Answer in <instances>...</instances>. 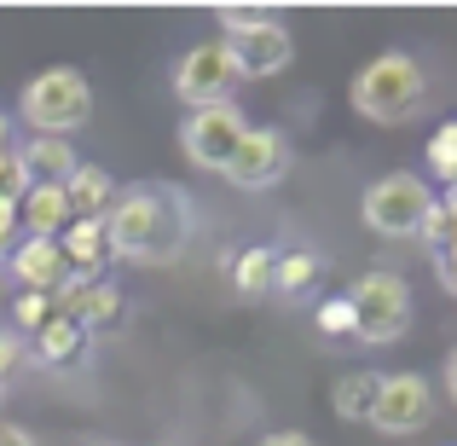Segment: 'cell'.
Listing matches in <instances>:
<instances>
[{
  "label": "cell",
  "instance_id": "14",
  "mask_svg": "<svg viewBox=\"0 0 457 446\" xmlns=\"http://www.w3.org/2000/svg\"><path fill=\"white\" fill-rule=\"evenodd\" d=\"M18 226L29 238H64V226H70V203H64V186H29L23 191V203H18Z\"/></svg>",
  "mask_w": 457,
  "mask_h": 446
},
{
  "label": "cell",
  "instance_id": "15",
  "mask_svg": "<svg viewBox=\"0 0 457 446\" xmlns=\"http://www.w3.org/2000/svg\"><path fill=\"white\" fill-rule=\"evenodd\" d=\"M64 203H70V221H104L116 203V180L104 168H76L64 180Z\"/></svg>",
  "mask_w": 457,
  "mask_h": 446
},
{
  "label": "cell",
  "instance_id": "19",
  "mask_svg": "<svg viewBox=\"0 0 457 446\" xmlns=\"http://www.w3.org/2000/svg\"><path fill=\"white\" fill-rule=\"evenodd\" d=\"M35 336H41V359H70V354L81 348V336H87V331H81L76 319H58V313H53V319H46Z\"/></svg>",
  "mask_w": 457,
  "mask_h": 446
},
{
  "label": "cell",
  "instance_id": "18",
  "mask_svg": "<svg viewBox=\"0 0 457 446\" xmlns=\"http://www.w3.org/2000/svg\"><path fill=\"white\" fill-rule=\"evenodd\" d=\"M312 279H319V256H307V249H290V256H278V267H272V284H278L284 296H302Z\"/></svg>",
  "mask_w": 457,
  "mask_h": 446
},
{
  "label": "cell",
  "instance_id": "10",
  "mask_svg": "<svg viewBox=\"0 0 457 446\" xmlns=\"http://www.w3.org/2000/svg\"><path fill=\"white\" fill-rule=\"evenodd\" d=\"M226 53H232V70H237V76H272V70L290 64L295 46H290V29H284V23L261 18L255 29L226 35Z\"/></svg>",
  "mask_w": 457,
  "mask_h": 446
},
{
  "label": "cell",
  "instance_id": "11",
  "mask_svg": "<svg viewBox=\"0 0 457 446\" xmlns=\"http://www.w3.org/2000/svg\"><path fill=\"white\" fill-rule=\"evenodd\" d=\"M12 279H23V290H35V296L64 290V284H70L64 249H58L53 238H23V244L12 249Z\"/></svg>",
  "mask_w": 457,
  "mask_h": 446
},
{
  "label": "cell",
  "instance_id": "4",
  "mask_svg": "<svg viewBox=\"0 0 457 446\" xmlns=\"http://www.w3.org/2000/svg\"><path fill=\"white\" fill-rule=\"evenodd\" d=\"M347 307H353V336L359 342H400L411 331V290L394 273H365V279L347 290Z\"/></svg>",
  "mask_w": 457,
  "mask_h": 446
},
{
  "label": "cell",
  "instance_id": "17",
  "mask_svg": "<svg viewBox=\"0 0 457 446\" xmlns=\"http://www.w3.org/2000/svg\"><path fill=\"white\" fill-rule=\"evenodd\" d=\"M272 267H278V256H272V249H244V256H237V267H232L237 290H244V296L272 290Z\"/></svg>",
  "mask_w": 457,
  "mask_h": 446
},
{
  "label": "cell",
  "instance_id": "32",
  "mask_svg": "<svg viewBox=\"0 0 457 446\" xmlns=\"http://www.w3.org/2000/svg\"><path fill=\"white\" fill-rule=\"evenodd\" d=\"M446 389H452V400H457V354L446 359Z\"/></svg>",
  "mask_w": 457,
  "mask_h": 446
},
{
  "label": "cell",
  "instance_id": "24",
  "mask_svg": "<svg viewBox=\"0 0 457 446\" xmlns=\"http://www.w3.org/2000/svg\"><path fill=\"white\" fill-rule=\"evenodd\" d=\"M23 191H29V180H23V168H18V156H0V203H23Z\"/></svg>",
  "mask_w": 457,
  "mask_h": 446
},
{
  "label": "cell",
  "instance_id": "21",
  "mask_svg": "<svg viewBox=\"0 0 457 446\" xmlns=\"http://www.w3.org/2000/svg\"><path fill=\"white\" fill-rule=\"evenodd\" d=\"M12 319H18L23 331H41V324L53 319V296H35V290H23L18 301H12Z\"/></svg>",
  "mask_w": 457,
  "mask_h": 446
},
{
  "label": "cell",
  "instance_id": "16",
  "mask_svg": "<svg viewBox=\"0 0 457 446\" xmlns=\"http://www.w3.org/2000/svg\"><path fill=\"white\" fill-rule=\"evenodd\" d=\"M370 400H377V377H370V371H347V377L336 383V394H330L336 417H347V424H365Z\"/></svg>",
  "mask_w": 457,
  "mask_h": 446
},
{
  "label": "cell",
  "instance_id": "1",
  "mask_svg": "<svg viewBox=\"0 0 457 446\" xmlns=\"http://www.w3.org/2000/svg\"><path fill=\"white\" fill-rule=\"evenodd\" d=\"M104 238L122 261H168L186 244V203L174 191H116Z\"/></svg>",
  "mask_w": 457,
  "mask_h": 446
},
{
  "label": "cell",
  "instance_id": "8",
  "mask_svg": "<svg viewBox=\"0 0 457 446\" xmlns=\"http://www.w3.org/2000/svg\"><path fill=\"white\" fill-rule=\"evenodd\" d=\"M232 81H237V70H232V53H226V41L191 46V53L179 58V70H174V93H179L186 105H197V111H209V105H226Z\"/></svg>",
  "mask_w": 457,
  "mask_h": 446
},
{
  "label": "cell",
  "instance_id": "27",
  "mask_svg": "<svg viewBox=\"0 0 457 446\" xmlns=\"http://www.w3.org/2000/svg\"><path fill=\"white\" fill-rule=\"evenodd\" d=\"M435 261H440V279H446V290L457 296V226H452V238L435 249Z\"/></svg>",
  "mask_w": 457,
  "mask_h": 446
},
{
  "label": "cell",
  "instance_id": "9",
  "mask_svg": "<svg viewBox=\"0 0 457 446\" xmlns=\"http://www.w3.org/2000/svg\"><path fill=\"white\" fill-rule=\"evenodd\" d=\"M284 168H290V146H284L278 128H249L244 146H237V156L226 163V180L244 186V191H261V186H272Z\"/></svg>",
  "mask_w": 457,
  "mask_h": 446
},
{
  "label": "cell",
  "instance_id": "3",
  "mask_svg": "<svg viewBox=\"0 0 457 446\" xmlns=\"http://www.w3.org/2000/svg\"><path fill=\"white\" fill-rule=\"evenodd\" d=\"M18 111H23V122H29L35 134H46V139L76 134V128L87 122V111H93L87 76H76V70H41V76L23 88Z\"/></svg>",
  "mask_w": 457,
  "mask_h": 446
},
{
  "label": "cell",
  "instance_id": "2",
  "mask_svg": "<svg viewBox=\"0 0 457 446\" xmlns=\"http://www.w3.org/2000/svg\"><path fill=\"white\" fill-rule=\"evenodd\" d=\"M353 105H359V116H370V122H388V128L405 122V116H417V105H423V70H417L405 53L370 58V64L353 76Z\"/></svg>",
  "mask_w": 457,
  "mask_h": 446
},
{
  "label": "cell",
  "instance_id": "6",
  "mask_svg": "<svg viewBox=\"0 0 457 446\" xmlns=\"http://www.w3.org/2000/svg\"><path fill=\"white\" fill-rule=\"evenodd\" d=\"M435 417V394L417 371H400V377H382L377 383V400H370V417L382 435H417V429Z\"/></svg>",
  "mask_w": 457,
  "mask_h": 446
},
{
  "label": "cell",
  "instance_id": "22",
  "mask_svg": "<svg viewBox=\"0 0 457 446\" xmlns=\"http://www.w3.org/2000/svg\"><path fill=\"white\" fill-rule=\"evenodd\" d=\"M319 331L330 336V342L353 336V307H347V296H336V301H324V307H319Z\"/></svg>",
  "mask_w": 457,
  "mask_h": 446
},
{
  "label": "cell",
  "instance_id": "5",
  "mask_svg": "<svg viewBox=\"0 0 457 446\" xmlns=\"http://www.w3.org/2000/svg\"><path fill=\"white\" fill-rule=\"evenodd\" d=\"M428 209H435V198H428V186L417 174H382L365 191V226L382 238H411Z\"/></svg>",
  "mask_w": 457,
  "mask_h": 446
},
{
  "label": "cell",
  "instance_id": "13",
  "mask_svg": "<svg viewBox=\"0 0 457 446\" xmlns=\"http://www.w3.org/2000/svg\"><path fill=\"white\" fill-rule=\"evenodd\" d=\"M18 168H23V180L29 186H64L70 174H76V151H70V139H46V134H35L29 146L18 151Z\"/></svg>",
  "mask_w": 457,
  "mask_h": 446
},
{
  "label": "cell",
  "instance_id": "31",
  "mask_svg": "<svg viewBox=\"0 0 457 446\" xmlns=\"http://www.w3.org/2000/svg\"><path fill=\"white\" fill-rule=\"evenodd\" d=\"M255 446H312L307 435H290V429H284V435H267V441H255Z\"/></svg>",
  "mask_w": 457,
  "mask_h": 446
},
{
  "label": "cell",
  "instance_id": "30",
  "mask_svg": "<svg viewBox=\"0 0 457 446\" xmlns=\"http://www.w3.org/2000/svg\"><path fill=\"white\" fill-rule=\"evenodd\" d=\"M0 446H35V435H23L18 424H0Z\"/></svg>",
  "mask_w": 457,
  "mask_h": 446
},
{
  "label": "cell",
  "instance_id": "23",
  "mask_svg": "<svg viewBox=\"0 0 457 446\" xmlns=\"http://www.w3.org/2000/svg\"><path fill=\"white\" fill-rule=\"evenodd\" d=\"M116 313H122V296H116V284H93V290H87V319H81V324H111Z\"/></svg>",
  "mask_w": 457,
  "mask_h": 446
},
{
  "label": "cell",
  "instance_id": "33",
  "mask_svg": "<svg viewBox=\"0 0 457 446\" xmlns=\"http://www.w3.org/2000/svg\"><path fill=\"white\" fill-rule=\"evenodd\" d=\"M0 156H6V116H0Z\"/></svg>",
  "mask_w": 457,
  "mask_h": 446
},
{
  "label": "cell",
  "instance_id": "29",
  "mask_svg": "<svg viewBox=\"0 0 457 446\" xmlns=\"http://www.w3.org/2000/svg\"><path fill=\"white\" fill-rule=\"evenodd\" d=\"M12 232H23L18 226V203H0V249L12 244Z\"/></svg>",
  "mask_w": 457,
  "mask_h": 446
},
{
  "label": "cell",
  "instance_id": "12",
  "mask_svg": "<svg viewBox=\"0 0 457 446\" xmlns=\"http://www.w3.org/2000/svg\"><path fill=\"white\" fill-rule=\"evenodd\" d=\"M58 249H64L70 279H99L104 261H111V238H104V221H70V226H64V238H58Z\"/></svg>",
  "mask_w": 457,
  "mask_h": 446
},
{
  "label": "cell",
  "instance_id": "7",
  "mask_svg": "<svg viewBox=\"0 0 457 446\" xmlns=\"http://www.w3.org/2000/svg\"><path fill=\"white\" fill-rule=\"evenodd\" d=\"M244 134H249V122L237 116L232 99H226V105H209V111H191V122H186V156L197 168H220V174H226V163L237 156Z\"/></svg>",
  "mask_w": 457,
  "mask_h": 446
},
{
  "label": "cell",
  "instance_id": "25",
  "mask_svg": "<svg viewBox=\"0 0 457 446\" xmlns=\"http://www.w3.org/2000/svg\"><path fill=\"white\" fill-rule=\"evenodd\" d=\"M417 238H423L428 249H440V244L452 238V215H446V203H435V209L423 215V226H417Z\"/></svg>",
  "mask_w": 457,
  "mask_h": 446
},
{
  "label": "cell",
  "instance_id": "26",
  "mask_svg": "<svg viewBox=\"0 0 457 446\" xmlns=\"http://www.w3.org/2000/svg\"><path fill=\"white\" fill-rule=\"evenodd\" d=\"M18 366H23V348H18V336H6V331H0V389H6V383L18 377Z\"/></svg>",
  "mask_w": 457,
  "mask_h": 446
},
{
  "label": "cell",
  "instance_id": "20",
  "mask_svg": "<svg viewBox=\"0 0 457 446\" xmlns=\"http://www.w3.org/2000/svg\"><path fill=\"white\" fill-rule=\"evenodd\" d=\"M428 168H435L446 186H457V122H446L435 139H428Z\"/></svg>",
  "mask_w": 457,
  "mask_h": 446
},
{
  "label": "cell",
  "instance_id": "28",
  "mask_svg": "<svg viewBox=\"0 0 457 446\" xmlns=\"http://www.w3.org/2000/svg\"><path fill=\"white\" fill-rule=\"evenodd\" d=\"M220 23H226V35H244V29H255V23H261V12L237 6V12H220Z\"/></svg>",
  "mask_w": 457,
  "mask_h": 446
}]
</instances>
